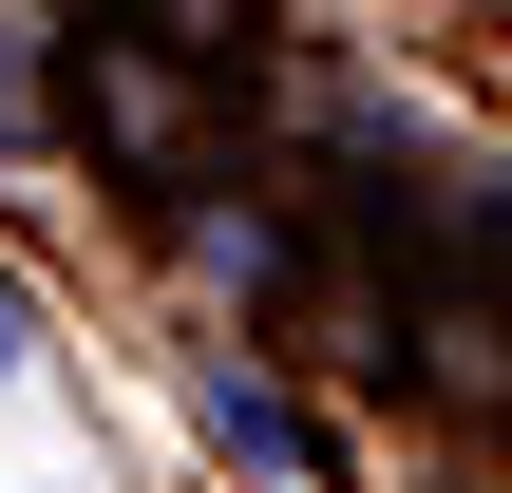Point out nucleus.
<instances>
[{
	"label": "nucleus",
	"instance_id": "nucleus-2",
	"mask_svg": "<svg viewBox=\"0 0 512 493\" xmlns=\"http://www.w3.org/2000/svg\"><path fill=\"white\" fill-rule=\"evenodd\" d=\"M0 152H38V57L0 38Z\"/></svg>",
	"mask_w": 512,
	"mask_h": 493
},
{
	"label": "nucleus",
	"instance_id": "nucleus-3",
	"mask_svg": "<svg viewBox=\"0 0 512 493\" xmlns=\"http://www.w3.org/2000/svg\"><path fill=\"white\" fill-rule=\"evenodd\" d=\"M0 380H19V285H0Z\"/></svg>",
	"mask_w": 512,
	"mask_h": 493
},
{
	"label": "nucleus",
	"instance_id": "nucleus-1",
	"mask_svg": "<svg viewBox=\"0 0 512 493\" xmlns=\"http://www.w3.org/2000/svg\"><path fill=\"white\" fill-rule=\"evenodd\" d=\"M209 437H228V456H266V475H323V437H304L266 380H209Z\"/></svg>",
	"mask_w": 512,
	"mask_h": 493
}]
</instances>
